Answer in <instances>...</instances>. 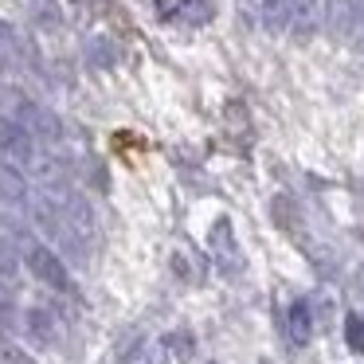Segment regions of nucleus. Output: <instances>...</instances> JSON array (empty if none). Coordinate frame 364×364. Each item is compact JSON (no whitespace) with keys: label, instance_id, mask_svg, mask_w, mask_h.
I'll use <instances>...</instances> for the list:
<instances>
[{"label":"nucleus","instance_id":"9d476101","mask_svg":"<svg viewBox=\"0 0 364 364\" xmlns=\"http://www.w3.org/2000/svg\"><path fill=\"white\" fill-rule=\"evenodd\" d=\"M90 55L98 59V67H110V63H114V48H110L106 40H95V43H90Z\"/></svg>","mask_w":364,"mask_h":364},{"label":"nucleus","instance_id":"6e6552de","mask_svg":"<svg viewBox=\"0 0 364 364\" xmlns=\"http://www.w3.org/2000/svg\"><path fill=\"white\" fill-rule=\"evenodd\" d=\"M122 360L126 364H165V353H161L153 341H134V345L122 353Z\"/></svg>","mask_w":364,"mask_h":364},{"label":"nucleus","instance_id":"f257e3e1","mask_svg":"<svg viewBox=\"0 0 364 364\" xmlns=\"http://www.w3.org/2000/svg\"><path fill=\"white\" fill-rule=\"evenodd\" d=\"M4 114H9L12 122H20V126H24L40 145H55L59 137H63V126H59L55 114H51L48 106L24 98V95H12V98H9V110H4Z\"/></svg>","mask_w":364,"mask_h":364},{"label":"nucleus","instance_id":"7ed1b4c3","mask_svg":"<svg viewBox=\"0 0 364 364\" xmlns=\"http://www.w3.org/2000/svg\"><path fill=\"white\" fill-rule=\"evenodd\" d=\"M24 262L43 286H51V290H59V294H71V274H67V262L59 259L55 247H43V243H36V239H24Z\"/></svg>","mask_w":364,"mask_h":364},{"label":"nucleus","instance_id":"39448f33","mask_svg":"<svg viewBox=\"0 0 364 364\" xmlns=\"http://www.w3.org/2000/svg\"><path fill=\"white\" fill-rule=\"evenodd\" d=\"M24 337L32 341V345H40V348H51L59 341V317L51 314V309H43V306H32L24 314Z\"/></svg>","mask_w":364,"mask_h":364},{"label":"nucleus","instance_id":"0eeeda50","mask_svg":"<svg viewBox=\"0 0 364 364\" xmlns=\"http://www.w3.org/2000/svg\"><path fill=\"white\" fill-rule=\"evenodd\" d=\"M290 333L298 345H306L309 337H314V309H309V301H294L290 309Z\"/></svg>","mask_w":364,"mask_h":364},{"label":"nucleus","instance_id":"20e7f679","mask_svg":"<svg viewBox=\"0 0 364 364\" xmlns=\"http://www.w3.org/2000/svg\"><path fill=\"white\" fill-rule=\"evenodd\" d=\"M36 196L32 181H28V173L20 165H12L9 157H0V200L12 208H28Z\"/></svg>","mask_w":364,"mask_h":364},{"label":"nucleus","instance_id":"f03ea898","mask_svg":"<svg viewBox=\"0 0 364 364\" xmlns=\"http://www.w3.org/2000/svg\"><path fill=\"white\" fill-rule=\"evenodd\" d=\"M43 153L48 149H43L20 122H12L9 114H0V157H9L12 165H20L28 173V181H32V168L40 165Z\"/></svg>","mask_w":364,"mask_h":364},{"label":"nucleus","instance_id":"1a4fd4ad","mask_svg":"<svg viewBox=\"0 0 364 364\" xmlns=\"http://www.w3.org/2000/svg\"><path fill=\"white\" fill-rule=\"evenodd\" d=\"M345 333H348V345H353L356 353H364V317L360 314H348Z\"/></svg>","mask_w":364,"mask_h":364},{"label":"nucleus","instance_id":"423d86ee","mask_svg":"<svg viewBox=\"0 0 364 364\" xmlns=\"http://www.w3.org/2000/svg\"><path fill=\"white\" fill-rule=\"evenodd\" d=\"M208 251L220 259V267L228 270V274L239 267V243H235V231H231L228 220H215V228L208 231Z\"/></svg>","mask_w":364,"mask_h":364},{"label":"nucleus","instance_id":"9b49d317","mask_svg":"<svg viewBox=\"0 0 364 364\" xmlns=\"http://www.w3.org/2000/svg\"><path fill=\"white\" fill-rule=\"evenodd\" d=\"M0 360H4V364H32V356L20 353V348H4V353H0Z\"/></svg>","mask_w":364,"mask_h":364}]
</instances>
